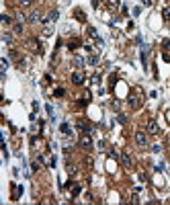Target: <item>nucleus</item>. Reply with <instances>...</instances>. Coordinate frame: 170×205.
Segmentation results:
<instances>
[{
  "label": "nucleus",
  "mask_w": 170,
  "mask_h": 205,
  "mask_svg": "<svg viewBox=\"0 0 170 205\" xmlns=\"http://www.w3.org/2000/svg\"><path fill=\"white\" fill-rule=\"evenodd\" d=\"M29 21H31V23H37V21H39V14H37V12H31V14H29Z\"/></svg>",
  "instance_id": "0eeeda50"
},
{
  "label": "nucleus",
  "mask_w": 170,
  "mask_h": 205,
  "mask_svg": "<svg viewBox=\"0 0 170 205\" xmlns=\"http://www.w3.org/2000/svg\"><path fill=\"white\" fill-rule=\"evenodd\" d=\"M135 142H137V146L146 148V146H148V135H146L143 131H137V133H135Z\"/></svg>",
  "instance_id": "f257e3e1"
},
{
  "label": "nucleus",
  "mask_w": 170,
  "mask_h": 205,
  "mask_svg": "<svg viewBox=\"0 0 170 205\" xmlns=\"http://www.w3.org/2000/svg\"><path fill=\"white\" fill-rule=\"evenodd\" d=\"M12 31H14V33H21V31H23V25H16V23H14V27H12Z\"/></svg>",
  "instance_id": "1a4fd4ad"
},
{
  "label": "nucleus",
  "mask_w": 170,
  "mask_h": 205,
  "mask_svg": "<svg viewBox=\"0 0 170 205\" xmlns=\"http://www.w3.org/2000/svg\"><path fill=\"white\" fill-rule=\"evenodd\" d=\"M117 121H119V123H127V119H125L123 115H119V117H117Z\"/></svg>",
  "instance_id": "4468645a"
},
{
  "label": "nucleus",
  "mask_w": 170,
  "mask_h": 205,
  "mask_svg": "<svg viewBox=\"0 0 170 205\" xmlns=\"http://www.w3.org/2000/svg\"><path fill=\"white\" fill-rule=\"evenodd\" d=\"M60 129H62V133H64V135H72V129H70V125H68V123H62V127H60Z\"/></svg>",
  "instance_id": "423d86ee"
},
{
  "label": "nucleus",
  "mask_w": 170,
  "mask_h": 205,
  "mask_svg": "<svg viewBox=\"0 0 170 205\" xmlns=\"http://www.w3.org/2000/svg\"><path fill=\"white\" fill-rule=\"evenodd\" d=\"M72 82H74V84H82V82H84V74H82V72H74V74H72Z\"/></svg>",
  "instance_id": "7ed1b4c3"
},
{
  "label": "nucleus",
  "mask_w": 170,
  "mask_h": 205,
  "mask_svg": "<svg viewBox=\"0 0 170 205\" xmlns=\"http://www.w3.org/2000/svg\"><path fill=\"white\" fill-rule=\"evenodd\" d=\"M74 64H76L78 68H82V66H84V60H80V58H76V62H74Z\"/></svg>",
  "instance_id": "9d476101"
},
{
  "label": "nucleus",
  "mask_w": 170,
  "mask_h": 205,
  "mask_svg": "<svg viewBox=\"0 0 170 205\" xmlns=\"http://www.w3.org/2000/svg\"><path fill=\"white\" fill-rule=\"evenodd\" d=\"M76 17H78L80 21H84V12H80V10H76Z\"/></svg>",
  "instance_id": "ddd939ff"
},
{
  "label": "nucleus",
  "mask_w": 170,
  "mask_h": 205,
  "mask_svg": "<svg viewBox=\"0 0 170 205\" xmlns=\"http://www.w3.org/2000/svg\"><path fill=\"white\" fill-rule=\"evenodd\" d=\"M162 45H164V47H170V41H168V39H164V41H162Z\"/></svg>",
  "instance_id": "dca6fc26"
},
{
  "label": "nucleus",
  "mask_w": 170,
  "mask_h": 205,
  "mask_svg": "<svg viewBox=\"0 0 170 205\" xmlns=\"http://www.w3.org/2000/svg\"><path fill=\"white\" fill-rule=\"evenodd\" d=\"M148 131H150V133H154V135H156V133H160V131H158V123L154 121V119H152V121H148Z\"/></svg>",
  "instance_id": "20e7f679"
},
{
  "label": "nucleus",
  "mask_w": 170,
  "mask_h": 205,
  "mask_svg": "<svg viewBox=\"0 0 170 205\" xmlns=\"http://www.w3.org/2000/svg\"><path fill=\"white\" fill-rule=\"evenodd\" d=\"M129 105H131V107H139V101L133 96V99H129Z\"/></svg>",
  "instance_id": "6e6552de"
},
{
  "label": "nucleus",
  "mask_w": 170,
  "mask_h": 205,
  "mask_svg": "<svg viewBox=\"0 0 170 205\" xmlns=\"http://www.w3.org/2000/svg\"><path fill=\"white\" fill-rule=\"evenodd\" d=\"M68 172H70V174H74V172H76V166H72V164H68Z\"/></svg>",
  "instance_id": "f8f14e48"
},
{
  "label": "nucleus",
  "mask_w": 170,
  "mask_h": 205,
  "mask_svg": "<svg viewBox=\"0 0 170 205\" xmlns=\"http://www.w3.org/2000/svg\"><path fill=\"white\" fill-rule=\"evenodd\" d=\"M121 162H123V166H125V168H129V166H131V158H129L127 152H123V154H121Z\"/></svg>",
  "instance_id": "39448f33"
},
{
  "label": "nucleus",
  "mask_w": 170,
  "mask_h": 205,
  "mask_svg": "<svg viewBox=\"0 0 170 205\" xmlns=\"http://www.w3.org/2000/svg\"><path fill=\"white\" fill-rule=\"evenodd\" d=\"M88 35H90V37H94V39H96V31H94V29H92V27H90V29H88Z\"/></svg>",
  "instance_id": "9b49d317"
},
{
  "label": "nucleus",
  "mask_w": 170,
  "mask_h": 205,
  "mask_svg": "<svg viewBox=\"0 0 170 205\" xmlns=\"http://www.w3.org/2000/svg\"><path fill=\"white\" fill-rule=\"evenodd\" d=\"M141 2H143L146 6H150V4H152V0H141Z\"/></svg>",
  "instance_id": "f3484780"
},
{
  "label": "nucleus",
  "mask_w": 170,
  "mask_h": 205,
  "mask_svg": "<svg viewBox=\"0 0 170 205\" xmlns=\"http://www.w3.org/2000/svg\"><path fill=\"white\" fill-rule=\"evenodd\" d=\"M21 4H23V6H29V4H31V0H21Z\"/></svg>",
  "instance_id": "2eb2a0df"
},
{
  "label": "nucleus",
  "mask_w": 170,
  "mask_h": 205,
  "mask_svg": "<svg viewBox=\"0 0 170 205\" xmlns=\"http://www.w3.org/2000/svg\"><path fill=\"white\" fill-rule=\"evenodd\" d=\"M80 146H82L84 150H90V148H92V140H90V133H84V135L80 137Z\"/></svg>",
  "instance_id": "f03ea898"
}]
</instances>
